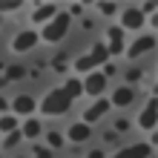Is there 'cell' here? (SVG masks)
I'll list each match as a JSON object with an SVG mask.
<instances>
[{
    "instance_id": "cell-15",
    "label": "cell",
    "mask_w": 158,
    "mask_h": 158,
    "mask_svg": "<svg viewBox=\"0 0 158 158\" xmlns=\"http://www.w3.org/2000/svg\"><path fill=\"white\" fill-rule=\"evenodd\" d=\"M40 135V121H26V124H23V138H38Z\"/></svg>"
},
{
    "instance_id": "cell-26",
    "label": "cell",
    "mask_w": 158,
    "mask_h": 158,
    "mask_svg": "<svg viewBox=\"0 0 158 158\" xmlns=\"http://www.w3.org/2000/svg\"><path fill=\"white\" fill-rule=\"evenodd\" d=\"M35 155H38V158H52L49 150H43V147H35Z\"/></svg>"
},
{
    "instance_id": "cell-29",
    "label": "cell",
    "mask_w": 158,
    "mask_h": 158,
    "mask_svg": "<svg viewBox=\"0 0 158 158\" xmlns=\"http://www.w3.org/2000/svg\"><path fill=\"white\" fill-rule=\"evenodd\" d=\"M86 158H104V152H101V150H92V152H89Z\"/></svg>"
},
{
    "instance_id": "cell-22",
    "label": "cell",
    "mask_w": 158,
    "mask_h": 158,
    "mask_svg": "<svg viewBox=\"0 0 158 158\" xmlns=\"http://www.w3.org/2000/svg\"><path fill=\"white\" fill-rule=\"evenodd\" d=\"M23 75H26L23 66H9V78H12V81H15V78H23Z\"/></svg>"
},
{
    "instance_id": "cell-20",
    "label": "cell",
    "mask_w": 158,
    "mask_h": 158,
    "mask_svg": "<svg viewBox=\"0 0 158 158\" xmlns=\"http://www.w3.org/2000/svg\"><path fill=\"white\" fill-rule=\"evenodd\" d=\"M20 6H23V3H9V0H0V15H3V12H17Z\"/></svg>"
},
{
    "instance_id": "cell-8",
    "label": "cell",
    "mask_w": 158,
    "mask_h": 158,
    "mask_svg": "<svg viewBox=\"0 0 158 158\" xmlns=\"http://www.w3.org/2000/svg\"><path fill=\"white\" fill-rule=\"evenodd\" d=\"M150 147L147 144H135V147H127V150H121L115 158H150Z\"/></svg>"
},
{
    "instance_id": "cell-2",
    "label": "cell",
    "mask_w": 158,
    "mask_h": 158,
    "mask_svg": "<svg viewBox=\"0 0 158 158\" xmlns=\"http://www.w3.org/2000/svg\"><path fill=\"white\" fill-rule=\"evenodd\" d=\"M66 29H69V15H55L52 20L43 26V40H49V43L60 40L63 35H66Z\"/></svg>"
},
{
    "instance_id": "cell-31",
    "label": "cell",
    "mask_w": 158,
    "mask_h": 158,
    "mask_svg": "<svg viewBox=\"0 0 158 158\" xmlns=\"http://www.w3.org/2000/svg\"><path fill=\"white\" fill-rule=\"evenodd\" d=\"M0 20H3V17H0Z\"/></svg>"
},
{
    "instance_id": "cell-28",
    "label": "cell",
    "mask_w": 158,
    "mask_h": 158,
    "mask_svg": "<svg viewBox=\"0 0 158 158\" xmlns=\"http://www.w3.org/2000/svg\"><path fill=\"white\" fill-rule=\"evenodd\" d=\"M141 78V69H129V81H138Z\"/></svg>"
},
{
    "instance_id": "cell-12",
    "label": "cell",
    "mask_w": 158,
    "mask_h": 158,
    "mask_svg": "<svg viewBox=\"0 0 158 158\" xmlns=\"http://www.w3.org/2000/svg\"><path fill=\"white\" fill-rule=\"evenodd\" d=\"M49 17H55V6L46 3V6H40L38 12L32 15V20H35V23H49Z\"/></svg>"
},
{
    "instance_id": "cell-14",
    "label": "cell",
    "mask_w": 158,
    "mask_h": 158,
    "mask_svg": "<svg viewBox=\"0 0 158 158\" xmlns=\"http://www.w3.org/2000/svg\"><path fill=\"white\" fill-rule=\"evenodd\" d=\"M63 92H66V95L75 101L81 92H83V83H81V81H75V78H69V81H66V86H63Z\"/></svg>"
},
{
    "instance_id": "cell-30",
    "label": "cell",
    "mask_w": 158,
    "mask_h": 158,
    "mask_svg": "<svg viewBox=\"0 0 158 158\" xmlns=\"http://www.w3.org/2000/svg\"><path fill=\"white\" fill-rule=\"evenodd\" d=\"M6 106H9V104H6L3 98H0V112H6Z\"/></svg>"
},
{
    "instance_id": "cell-21",
    "label": "cell",
    "mask_w": 158,
    "mask_h": 158,
    "mask_svg": "<svg viewBox=\"0 0 158 158\" xmlns=\"http://www.w3.org/2000/svg\"><path fill=\"white\" fill-rule=\"evenodd\" d=\"M20 135H23V132H17V129H12V132L6 135V141H3V144H6V147H15L17 141H20Z\"/></svg>"
},
{
    "instance_id": "cell-19",
    "label": "cell",
    "mask_w": 158,
    "mask_h": 158,
    "mask_svg": "<svg viewBox=\"0 0 158 158\" xmlns=\"http://www.w3.org/2000/svg\"><path fill=\"white\" fill-rule=\"evenodd\" d=\"M12 129H17V121L12 115H3L0 118V132H12Z\"/></svg>"
},
{
    "instance_id": "cell-17",
    "label": "cell",
    "mask_w": 158,
    "mask_h": 158,
    "mask_svg": "<svg viewBox=\"0 0 158 158\" xmlns=\"http://www.w3.org/2000/svg\"><path fill=\"white\" fill-rule=\"evenodd\" d=\"M109 46H124V43H121V40H124V32H121L118 29V26H109Z\"/></svg>"
},
{
    "instance_id": "cell-24",
    "label": "cell",
    "mask_w": 158,
    "mask_h": 158,
    "mask_svg": "<svg viewBox=\"0 0 158 158\" xmlns=\"http://www.w3.org/2000/svg\"><path fill=\"white\" fill-rule=\"evenodd\" d=\"M98 9H101L104 15H115V3H101Z\"/></svg>"
},
{
    "instance_id": "cell-10",
    "label": "cell",
    "mask_w": 158,
    "mask_h": 158,
    "mask_svg": "<svg viewBox=\"0 0 158 158\" xmlns=\"http://www.w3.org/2000/svg\"><path fill=\"white\" fill-rule=\"evenodd\" d=\"M132 98H135V92L129 89V86H121L112 92V104L115 106H127V104H132Z\"/></svg>"
},
{
    "instance_id": "cell-11",
    "label": "cell",
    "mask_w": 158,
    "mask_h": 158,
    "mask_svg": "<svg viewBox=\"0 0 158 158\" xmlns=\"http://www.w3.org/2000/svg\"><path fill=\"white\" fill-rule=\"evenodd\" d=\"M89 135H92V129H89V124H75V127H69V141H75V144H81V141H86Z\"/></svg>"
},
{
    "instance_id": "cell-16",
    "label": "cell",
    "mask_w": 158,
    "mask_h": 158,
    "mask_svg": "<svg viewBox=\"0 0 158 158\" xmlns=\"http://www.w3.org/2000/svg\"><path fill=\"white\" fill-rule=\"evenodd\" d=\"M89 58L92 60H95V66H98V63H106V58H109V52H106V46H95V49H92V55H89Z\"/></svg>"
},
{
    "instance_id": "cell-27",
    "label": "cell",
    "mask_w": 158,
    "mask_h": 158,
    "mask_svg": "<svg viewBox=\"0 0 158 158\" xmlns=\"http://www.w3.org/2000/svg\"><path fill=\"white\" fill-rule=\"evenodd\" d=\"M155 12V3H144V9H141V15H152Z\"/></svg>"
},
{
    "instance_id": "cell-13",
    "label": "cell",
    "mask_w": 158,
    "mask_h": 158,
    "mask_svg": "<svg viewBox=\"0 0 158 158\" xmlns=\"http://www.w3.org/2000/svg\"><path fill=\"white\" fill-rule=\"evenodd\" d=\"M32 109H35V101H32L29 95H20V98H15V112L26 115V112H32Z\"/></svg>"
},
{
    "instance_id": "cell-7",
    "label": "cell",
    "mask_w": 158,
    "mask_h": 158,
    "mask_svg": "<svg viewBox=\"0 0 158 158\" xmlns=\"http://www.w3.org/2000/svg\"><path fill=\"white\" fill-rule=\"evenodd\" d=\"M35 40H38V35H35V32H20L15 38V43H12V49L15 52H29L32 46H35Z\"/></svg>"
},
{
    "instance_id": "cell-23",
    "label": "cell",
    "mask_w": 158,
    "mask_h": 158,
    "mask_svg": "<svg viewBox=\"0 0 158 158\" xmlns=\"http://www.w3.org/2000/svg\"><path fill=\"white\" fill-rule=\"evenodd\" d=\"M49 144H52V147H60V144H63L60 132H49Z\"/></svg>"
},
{
    "instance_id": "cell-5",
    "label": "cell",
    "mask_w": 158,
    "mask_h": 158,
    "mask_svg": "<svg viewBox=\"0 0 158 158\" xmlns=\"http://www.w3.org/2000/svg\"><path fill=\"white\" fill-rule=\"evenodd\" d=\"M106 109H109V101H98V104H92L86 112H83V124H95V121H101Z\"/></svg>"
},
{
    "instance_id": "cell-9",
    "label": "cell",
    "mask_w": 158,
    "mask_h": 158,
    "mask_svg": "<svg viewBox=\"0 0 158 158\" xmlns=\"http://www.w3.org/2000/svg\"><path fill=\"white\" fill-rule=\"evenodd\" d=\"M121 23L127 26V29H138V26L144 23V15H141V9H127L124 17H121Z\"/></svg>"
},
{
    "instance_id": "cell-6",
    "label": "cell",
    "mask_w": 158,
    "mask_h": 158,
    "mask_svg": "<svg viewBox=\"0 0 158 158\" xmlns=\"http://www.w3.org/2000/svg\"><path fill=\"white\" fill-rule=\"evenodd\" d=\"M152 46H155V38H152V35H147V38H138L132 46H129V49H127V55H129V58H138V55L150 52Z\"/></svg>"
},
{
    "instance_id": "cell-4",
    "label": "cell",
    "mask_w": 158,
    "mask_h": 158,
    "mask_svg": "<svg viewBox=\"0 0 158 158\" xmlns=\"http://www.w3.org/2000/svg\"><path fill=\"white\" fill-rule=\"evenodd\" d=\"M155 121H158V104H155V98L147 104V109H144V115L138 118V124H141L144 129H155Z\"/></svg>"
},
{
    "instance_id": "cell-18",
    "label": "cell",
    "mask_w": 158,
    "mask_h": 158,
    "mask_svg": "<svg viewBox=\"0 0 158 158\" xmlns=\"http://www.w3.org/2000/svg\"><path fill=\"white\" fill-rule=\"evenodd\" d=\"M92 66H95V60H92L89 55H83V58L75 60V69H78V72H92Z\"/></svg>"
},
{
    "instance_id": "cell-1",
    "label": "cell",
    "mask_w": 158,
    "mask_h": 158,
    "mask_svg": "<svg viewBox=\"0 0 158 158\" xmlns=\"http://www.w3.org/2000/svg\"><path fill=\"white\" fill-rule=\"evenodd\" d=\"M69 106H72V98L66 95V92L63 89H52L49 95L43 98L40 112H46V115H63V112H69Z\"/></svg>"
},
{
    "instance_id": "cell-25",
    "label": "cell",
    "mask_w": 158,
    "mask_h": 158,
    "mask_svg": "<svg viewBox=\"0 0 158 158\" xmlns=\"http://www.w3.org/2000/svg\"><path fill=\"white\" fill-rule=\"evenodd\" d=\"M55 69H58V72H66V58H55Z\"/></svg>"
},
{
    "instance_id": "cell-3",
    "label": "cell",
    "mask_w": 158,
    "mask_h": 158,
    "mask_svg": "<svg viewBox=\"0 0 158 158\" xmlns=\"http://www.w3.org/2000/svg\"><path fill=\"white\" fill-rule=\"evenodd\" d=\"M104 89H106V78L101 75V72H89V78L83 81V92L92 95V98H98Z\"/></svg>"
}]
</instances>
